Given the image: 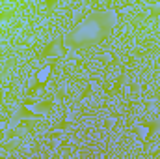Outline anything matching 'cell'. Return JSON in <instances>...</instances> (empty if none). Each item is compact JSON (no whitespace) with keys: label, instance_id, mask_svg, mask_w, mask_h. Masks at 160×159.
<instances>
[{"label":"cell","instance_id":"1","mask_svg":"<svg viewBox=\"0 0 160 159\" xmlns=\"http://www.w3.org/2000/svg\"><path fill=\"white\" fill-rule=\"evenodd\" d=\"M95 36H97V25H95V23H84L78 28V32H77V38L82 40V41L93 40Z\"/></svg>","mask_w":160,"mask_h":159},{"label":"cell","instance_id":"2","mask_svg":"<svg viewBox=\"0 0 160 159\" xmlns=\"http://www.w3.org/2000/svg\"><path fill=\"white\" fill-rule=\"evenodd\" d=\"M48 75H50V68H41L39 71H38V75H36V80L39 84H45L48 80Z\"/></svg>","mask_w":160,"mask_h":159},{"label":"cell","instance_id":"3","mask_svg":"<svg viewBox=\"0 0 160 159\" xmlns=\"http://www.w3.org/2000/svg\"><path fill=\"white\" fill-rule=\"evenodd\" d=\"M138 137L140 139H147L149 137V127L147 125H140L138 127Z\"/></svg>","mask_w":160,"mask_h":159},{"label":"cell","instance_id":"4","mask_svg":"<svg viewBox=\"0 0 160 159\" xmlns=\"http://www.w3.org/2000/svg\"><path fill=\"white\" fill-rule=\"evenodd\" d=\"M157 125L160 127V114H158V118H157Z\"/></svg>","mask_w":160,"mask_h":159}]
</instances>
